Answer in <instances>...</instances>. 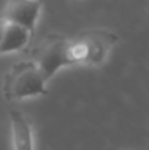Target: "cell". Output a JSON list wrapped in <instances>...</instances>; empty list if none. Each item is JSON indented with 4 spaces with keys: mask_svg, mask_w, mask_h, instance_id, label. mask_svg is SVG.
<instances>
[{
    "mask_svg": "<svg viewBox=\"0 0 149 150\" xmlns=\"http://www.w3.org/2000/svg\"><path fill=\"white\" fill-rule=\"evenodd\" d=\"M32 38V34L26 31L22 26L9 23L6 25L3 41L0 45V55L1 54H10V52H18L28 47L29 41Z\"/></svg>",
    "mask_w": 149,
    "mask_h": 150,
    "instance_id": "cell-6",
    "label": "cell"
},
{
    "mask_svg": "<svg viewBox=\"0 0 149 150\" xmlns=\"http://www.w3.org/2000/svg\"><path fill=\"white\" fill-rule=\"evenodd\" d=\"M9 117L13 150H35L34 131L28 117L19 111H10Z\"/></svg>",
    "mask_w": 149,
    "mask_h": 150,
    "instance_id": "cell-5",
    "label": "cell"
},
{
    "mask_svg": "<svg viewBox=\"0 0 149 150\" xmlns=\"http://www.w3.org/2000/svg\"><path fill=\"white\" fill-rule=\"evenodd\" d=\"M118 42V35L104 29H88L72 38V58L75 64L97 67L107 61L114 45Z\"/></svg>",
    "mask_w": 149,
    "mask_h": 150,
    "instance_id": "cell-2",
    "label": "cell"
},
{
    "mask_svg": "<svg viewBox=\"0 0 149 150\" xmlns=\"http://www.w3.org/2000/svg\"><path fill=\"white\" fill-rule=\"evenodd\" d=\"M6 19L3 16H0V45H1V41H3V35H4V29H6Z\"/></svg>",
    "mask_w": 149,
    "mask_h": 150,
    "instance_id": "cell-7",
    "label": "cell"
},
{
    "mask_svg": "<svg viewBox=\"0 0 149 150\" xmlns=\"http://www.w3.org/2000/svg\"><path fill=\"white\" fill-rule=\"evenodd\" d=\"M70 45V38L60 34H50L34 50L32 61L37 64L47 82H50L58 73V70L69 66H75Z\"/></svg>",
    "mask_w": 149,
    "mask_h": 150,
    "instance_id": "cell-3",
    "label": "cell"
},
{
    "mask_svg": "<svg viewBox=\"0 0 149 150\" xmlns=\"http://www.w3.org/2000/svg\"><path fill=\"white\" fill-rule=\"evenodd\" d=\"M47 80L32 60L13 64L4 76L3 96L10 102L47 95Z\"/></svg>",
    "mask_w": 149,
    "mask_h": 150,
    "instance_id": "cell-1",
    "label": "cell"
},
{
    "mask_svg": "<svg viewBox=\"0 0 149 150\" xmlns=\"http://www.w3.org/2000/svg\"><path fill=\"white\" fill-rule=\"evenodd\" d=\"M41 7L40 0H9L3 18L6 22L22 26L34 35Z\"/></svg>",
    "mask_w": 149,
    "mask_h": 150,
    "instance_id": "cell-4",
    "label": "cell"
}]
</instances>
